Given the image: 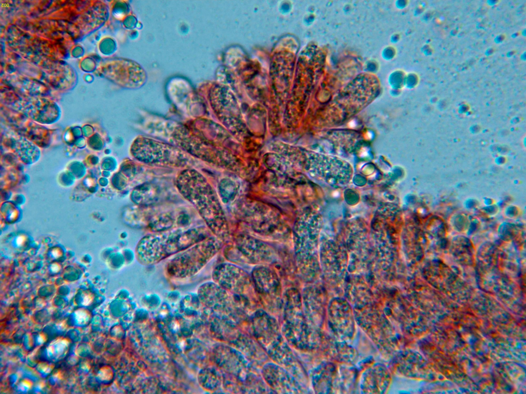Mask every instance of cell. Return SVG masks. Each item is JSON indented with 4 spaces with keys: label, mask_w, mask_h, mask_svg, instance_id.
I'll use <instances>...</instances> for the list:
<instances>
[{
    "label": "cell",
    "mask_w": 526,
    "mask_h": 394,
    "mask_svg": "<svg viewBox=\"0 0 526 394\" xmlns=\"http://www.w3.org/2000/svg\"><path fill=\"white\" fill-rule=\"evenodd\" d=\"M138 161L151 166L191 168L194 158L178 146L144 136L137 137L130 147Z\"/></svg>",
    "instance_id": "obj_7"
},
{
    "label": "cell",
    "mask_w": 526,
    "mask_h": 394,
    "mask_svg": "<svg viewBox=\"0 0 526 394\" xmlns=\"http://www.w3.org/2000/svg\"><path fill=\"white\" fill-rule=\"evenodd\" d=\"M176 184L179 193L194 206L212 233L223 242L228 241L230 230L227 218L203 175L194 169L185 168L177 175Z\"/></svg>",
    "instance_id": "obj_1"
},
{
    "label": "cell",
    "mask_w": 526,
    "mask_h": 394,
    "mask_svg": "<svg viewBox=\"0 0 526 394\" xmlns=\"http://www.w3.org/2000/svg\"><path fill=\"white\" fill-rule=\"evenodd\" d=\"M283 322L280 330L288 344L300 351H310L318 345V336L304 315L298 290L288 289L282 297Z\"/></svg>",
    "instance_id": "obj_4"
},
{
    "label": "cell",
    "mask_w": 526,
    "mask_h": 394,
    "mask_svg": "<svg viewBox=\"0 0 526 394\" xmlns=\"http://www.w3.org/2000/svg\"><path fill=\"white\" fill-rule=\"evenodd\" d=\"M247 324L251 335L268 357L299 381H304V370L283 336L277 321L270 313L263 309L256 310L249 316Z\"/></svg>",
    "instance_id": "obj_2"
},
{
    "label": "cell",
    "mask_w": 526,
    "mask_h": 394,
    "mask_svg": "<svg viewBox=\"0 0 526 394\" xmlns=\"http://www.w3.org/2000/svg\"><path fill=\"white\" fill-rule=\"evenodd\" d=\"M238 251L250 262L267 265L277 261L275 249L266 242L247 234H239L234 238Z\"/></svg>",
    "instance_id": "obj_13"
},
{
    "label": "cell",
    "mask_w": 526,
    "mask_h": 394,
    "mask_svg": "<svg viewBox=\"0 0 526 394\" xmlns=\"http://www.w3.org/2000/svg\"><path fill=\"white\" fill-rule=\"evenodd\" d=\"M212 331L219 340L242 352L254 365L262 366L268 357L251 335L242 331L232 319L215 313L211 321Z\"/></svg>",
    "instance_id": "obj_9"
},
{
    "label": "cell",
    "mask_w": 526,
    "mask_h": 394,
    "mask_svg": "<svg viewBox=\"0 0 526 394\" xmlns=\"http://www.w3.org/2000/svg\"><path fill=\"white\" fill-rule=\"evenodd\" d=\"M214 282L230 293L248 298L254 303L257 300L251 277L238 266L230 263L216 266L212 272Z\"/></svg>",
    "instance_id": "obj_12"
},
{
    "label": "cell",
    "mask_w": 526,
    "mask_h": 394,
    "mask_svg": "<svg viewBox=\"0 0 526 394\" xmlns=\"http://www.w3.org/2000/svg\"><path fill=\"white\" fill-rule=\"evenodd\" d=\"M212 234L206 226L176 228L149 233L137 243L136 258L143 265L155 264Z\"/></svg>",
    "instance_id": "obj_3"
},
{
    "label": "cell",
    "mask_w": 526,
    "mask_h": 394,
    "mask_svg": "<svg viewBox=\"0 0 526 394\" xmlns=\"http://www.w3.org/2000/svg\"><path fill=\"white\" fill-rule=\"evenodd\" d=\"M261 373L265 382L275 393L305 392L299 381L288 370L278 364L267 362L262 365Z\"/></svg>",
    "instance_id": "obj_14"
},
{
    "label": "cell",
    "mask_w": 526,
    "mask_h": 394,
    "mask_svg": "<svg viewBox=\"0 0 526 394\" xmlns=\"http://www.w3.org/2000/svg\"><path fill=\"white\" fill-rule=\"evenodd\" d=\"M237 218L254 233L275 241L288 238L291 230L285 219L278 213L270 210H242Z\"/></svg>",
    "instance_id": "obj_10"
},
{
    "label": "cell",
    "mask_w": 526,
    "mask_h": 394,
    "mask_svg": "<svg viewBox=\"0 0 526 394\" xmlns=\"http://www.w3.org/2000/svg\"><path fill=\"white\" fill-rule=\"evenodd\" d=\"M23 242V239L21 237L17 239V243L18 244H21Z\"/></svg>",
    "instance_id": "obj_15"
},
{
    "label": "cell",
    "mask_w": 526,
    "mask_h": 394,
    "mask_svg": "<svg viewBox=\"0 0 526 394\" xmlns=\"http://www.w3.org/2000/svg\"><path fill=\"white\" fill-rule=\"evenodd\" d=\"M251 278L258 300L269 313L282 308L281 286L276 272L267 265H258L252 272Z\"/></svg>",
    "instance_id": "obj_11"
},
{
    "label": "cell",
    "mask_w": 526,
    "mask_h": 394,
    "mask_svg": "<svg viewBox=\"0 0 526 394\" xmlns=\"http://www.w3.org/2000/svg\"><path fill=\"white\" fill-rule=\"evenodd\" d=\"M223 242L212 234L178 253L166 265L167 274L184 279L199 272L221 249Z\"/></svg>",
    "instance_id": "obj_6"
},
{
    "label": "cell",
    "mask_w": 526,
    "mask_h": 394,
    "mask_svg": "<svg viewBox=\"0 0 526 394\" xmlns=\"http://www.w3.org/2000/svg\"><path fill=\"white\" fill-rule=\"evenodd\" d=\"M200 300L216 313L226 316L239 325L247 322L253 305L247 297L233 294L215 282H206L198 290Z\"/></svg>",
    "instance_id": "obj_8"
},
{
    "label": "cell",
    "mask_w": 526,
    "mask_h": 394,
    "mask_svg": "<svg viewBox=\"0 0 526 394\" xmlns=\"http://www.w3.org/2000/svg\"><path fill=\"white\" fill-rule=\"evenodd\" d=\"M213 353L215 362L222 372L240 382L244 393H274L254 365L237 349L221 344L215 347Z\"/></svg>",
    "instance_id": "obj_5"
}]
</instances>
